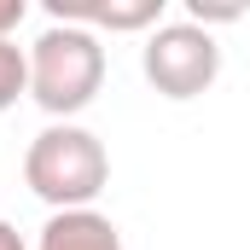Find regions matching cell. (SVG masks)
<instances>
[{
	"mask_svg": "<svg viewBox=\"0 0 250 250\" xmlns=\"http://www.w3.org/2000/svg\"><path fill=\"white\" fill-rule=\"evenodd\" d=\"M111 181V157L99 146V134L82 123H53L41 128L23 151V187L35 192L41 204L59 209H93V198Z\"/></svg>",
	"mask_w": 250,
	"mask_h": 250,
	"instance_id": "1",
	"label": "cell"
},
{
	"mask_svg": "<svg viewBox=\"0 0 250 250\" xmlns=\"http://www.w3.org/2000/svg\"><path fill=\"white\" fill-rule=\"evenodd\" d=\"M105 87V47L93 29H76V23H47L29 47V99L70 123L76 111L93 105V93Z\"/></svg>",
	"mask_w": 250,
	"mask_h": 250,
	"instance_id": "2",
	"label": "cell"
},
{
	"mask_svg": "<svg viewBox=\"0 0 250 250\" xmlns=\"http://www.w3.org/2000/svg\"><path fill=\"white\" fill-rule=\"evenodd\" d=\"M140 70H146V82L163 93V99H198V93H209L215 87V76H221V47H215V35L209 29H198V23H157L151 35H146V47H140Z\"/></svg>",
	"mask_w": 250,
	"mask_h": 250,
	"instance_id": "3",
	"label": "cell"
},
{
	"mask_svg": "<svg viewBox=\"0 0 250 250\" xmlns=\"http://www.w3.org/2000/svg\"><path fill=\"white\" fill-rule=\"evenodd\" d=\"M53 23H76V29H111V35H134V29H157L163 23V0H53L47 6Z\"/></svg>",
	"mask_w": 250,
	"mask_h": 250,
	"instance_id": "4",
	"label": "cell"
},
{
	"mask_svg": "<svg viewBox=\"0 0 250 250\" xmlns=\"http://www.w3.org/2000/svg\"><path fill=\"white\" fill-rule=\"evenodd\" d=\"M41 250H123V233L99 209H59L41 227Z\"/></svg>",
	"mask_w": 250,
	"mask_h": 250,
	"instance_id": "5",
	"label": "cell"
},
{
	"mask_svg": "<svg viewBox=\"0 0 250 250\" xmlns=\"http://www.w3.org/2000/svg\"><path fill=\"white\" fill-rule=\"evenodd\" d=\"M23 93H29V53L6 35L0 41V111H12Z\"/></svg>",
	"mask_w": 250,
	"mask_h": 250,
	"instance_id": "6",
	"label": "cell"
},
{
	"mask_svg": "<svg viewBox=\"0 0 250 250\" xmlns=\"http://www.w3.org/2000/svg\"><path fill=\"white\" fill-rule=\"evenodd\" d=\"M18 23H23V0H0V41H6Z\"/></svg>",
	"mask_w": 250,
	"mask_h": 250,
	"instance_id": "7",
	"label": "cell"
},
{
	"mask_svg": "<svg viewBox=\"0 0 250 250\" xmlns=\"http://www.w3.org/2000/svg\"><path fill=\"white\" fill-rule=\"evenodd\" d=\"M0 250H23V233H18L12 221H0Z\"/></svg>",
	"mask_w": 250,
	"mask_h": 250,
	"instance_id": "8",
	"label": "cell"
}]
</instances>
